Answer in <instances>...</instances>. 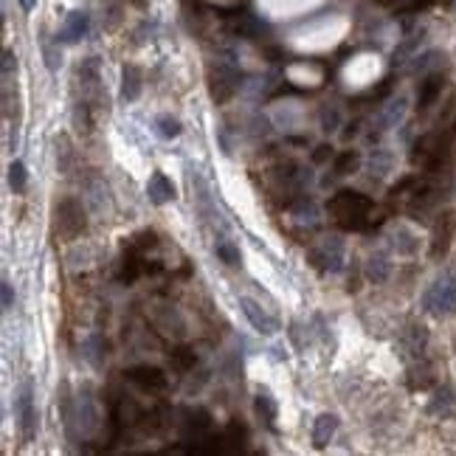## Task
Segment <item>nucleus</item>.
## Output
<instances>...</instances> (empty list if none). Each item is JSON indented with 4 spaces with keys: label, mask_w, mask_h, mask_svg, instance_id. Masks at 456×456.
Masks as SVG:
<instances>
[{
    "label": "nucleus",
    "mask_w": 456,
    "mask_h": 456,
    "mask_svg": "<svg viewBox=\"0 0 456 456\" xmlns=\"http://www.w3.org/2000/svg\"><path fill=\"white\" fill-rule=\"evenodd\" d=\"M329 212L332 217L338 220L341 228H366V220H369V212H372V200L361 194V192H338L332 200H329Z\"/></svg>",
    "instance_id": "obj_1"
},
{
    "label": "nucleus",
    "mask_w": 456,
    "mask_h": 456,
    "mask_svg": "<svg viewBox=\"0 0 456 456\" xmlns=\"http://www.w3.org/2000/svg\"><path fill=\"white\" fill-rule=\"evenodd\" d=\"M237 85H239V71H237L231 56L212 62V68H209V91H212V99L217 104L228 101L234 96V91H237Z\"/></svg>",
    "instance_id": "obj_2"
},
{
    "label": "nucleus",
    "mask_w": 456,
    "mask_h": 456,
    "mask_svg": "<svg viewBox=\"0 0 456 456\" xmlns=\"http://www.w3.org/2000/svg\"><path fill=\"white\" fill-rule=\"evenodd\" d=\"M422 304L431 316L456 313V276H440L422 296Z\"/></svg>",
    "instance_id": "obj_3"
},
{
    "label": "nucleus",
    "mask_w": 456,
    "mask_h": 456,
    "mask_svg": "<svg viewBox=\"0 0 456 456\" xmlns=\"http://www.w3.org/2000/svg\"><path fill=\"white\" fill-rule=\"evenodd\" d=\"M344 254H347V248H344L341 237H324L319 245L310 251V259L324 274H338L344 268Z\"/></svg>",
    "instance_id": "obj_4"
},
{
    "label": "nucleus",
    "mask_w": 456,
    "mask_h": 456,
    "mask_svg": "<svg viewBox=\"0 0 456 456\" xmlns=\"http://www.w3.org/2000/svg\"><path fill=\"white\" fill-rule=\"evenodd\" d=\"M56 228L65 239H76L79 234H85V212L76 200H62L56 206Z\"/></svg>",
    "instance_id": "obj_5"
},
{
    "label": "nucleus",
    "mask_w": 456,
    "mask_h": 456,
    "mask_svg": "<svg viewBox=\"0 0 456 456\" xmlns=\"http://www.w3.org/2000/svg\"><path fill=\"white\" fill-rule=\"evenodd\" d=\"M17 420H20L23 440H34V434H37V411H34V389H31V383H23V389L17 395Z\"/></svg>",
    "instance_id": "obj_6"
},
{
    "label": "nucleus",
    "mask_w": 456,
    "mask_h": 456,
    "mask_svg": "<svg viewBox=\"0 0 456 456\" xmlns=\"http://www.w3.org/2000/svg\"><path fill=\"white\" fill-rule=\"evenodd\" d=\"M212 431V414L206 409H194L189 411V420L183 422V442H203ZM192 448V445H189Z\"/></svg>",
    "instance_id": "obj_7"
},
{
    "label": "nucleus",
    "mask_w": 456,
    "mask_h": 456,
    "mask_svg": "<svg viewBox=\"0 0 456 456\" xmlns=\"http://www.w3.org/2000/svg\"><path fill=\"white\" fill-rule=\"evenodd\" d=\"M239 307H242V313H245V319L251 321V327L257 329V332H262V335H274L276 329H279V324H276L274 316H268L254 299H239Z\"/></svg>",
    "instance_id": "obj_8"
},
{
    "label": "nucleus",
    "mask_w": 456,
    "mask_h": 456,
    "mask_svg": "<svg viewBox=\"0 0 456 456\" xmlns=\"http://www.w3.org/2000/svg\"><path fill=\"white\" fill-rule=\"evenodd\" d=\"M127 380L138 383L141 389H152V392L167 389V375L158 366H133L127 369Z\"/></svg>",
    "instance_id": "obj_9"
},
{
    "label": "nucleus",
    "mask_w": 456,
    "mask_h": 456,
    "mask_svg": "<svg viewBox=\"0 0 456 456\" xmlns=\"http://www.w3.org/2000/svg\"><path fill=\"white\" fill-rule=\"evenodd\" d=\"M91 29V17L85 11H71L59 29V40L62 43H79Z\"/></svg>",
    "instance_id": "obj_10"
},
{
    "label": "nucleus",
    "mask_w": 456,
    "mask_h": 456,
    "mask_svg": "<svg viewBox=\"0 0 456 456\" xmlns=\"http://www.w3.org/2000/svg\"><path fill=\"white\" fill-rule=\"evenodd\" d=\"M442 88H445V76L442 74H425V79L420 85V93H417V107L428 110L437 101V96L442 93Z\"/></svg>",
    "instance_id": "obj_11"
},
{
    "label": "nucleus",
    "mask_w": 456,
    "mask_h": 456,
    "mask_svg": "<svg viewBox=\"0 0 456 456\" xmlns=\"http://www.w3.org/2000/svg\"><path fill=\"white\" fill-rule=\"evenodd\" d=\"M147 194H149V200H152L155 206H164V203H169V200L178 197V194H175V186H172V181H169L164 172H155V175L149 178Z\"/></svg>",
    "instance_id": "obj_12"
},
{
    "label": "nucleus",
    "mask_w": 456,
    "mask_h": 456,
    "mask_svg": "<svg viewBox=\"0 0 456 456\" xmlns=\"http://www.w3.org/2000/svg\"><path fill=\"white\" fill-rule=\"evenodd\" d=\"M144 88V74L138 65H124L122 68V99L124 101H136Z\"/></svg>",
    "instance_id": "obj_13"
},
{
    "label": "nucleus",
    "mask_w": 456,
    "mask_h": 456,
    "mask_svg": "<svg viewBox=\"0 0 456 456\" xmlns=\"http://www.w3.org/2000/svg\"><path fill=\"white\" fill-rule=\"evenodd\" d=\"M403 119H406V99L389 101V104H386V107L377 113V133H386V130L397 127Z\"/></svg>",
    "instance_id": "obj_14"
},
{
    "label": "nucleus",
    "mask_w": 456,
    "mask_h": 456,
    "mask_svg": "<svg viewBox=\"0 0 456 456\" xmlns=\"http://www.w3.org/2000/svg\"><path fill=\"white\" fill-rule=\"evenodd\" d=\"M335 428H338V417H335V414H321L319 420H316V425H313V445H316L319 451L329 445Z\"/></svg>",
    "instance_id": "obj_15"
},
{
    "label": "nucleus",
    "mask_w": 456,
    "mask_h": 456,
    "mask_svg": "<svg viewBox=\"0 0 456 456\" xmlns=\"http://www.w3.org/2000/svg\"><path fill=\"white\" fill-rule=\"evenodd\" d=\"M231 31L239 34V37H245V40H254V37H259L265 31V26L254 14H237L234 23H231Z\"/></svg>",
    "instance_id": "obj_16"
},
{
    "label": "nucleus",
    "mask_w": 456,
    "mask_h": 456,
    "mask_svg": "<svg viewBox=\"0 0 456 456\" xmlns=\"http://www.w3.org/2000/svg\"><path fill=\"white\" fill-rule=\"evenodd\" d=\"M76 417H79L76 422H79V428H82V434H85V437H91L93 431L99 428V414H96V409H93V403H91V397H88V395L79 400V414H76Z\"/></svg>",
    "instance_id": "obj_17"
},
{
    "label": "nucleus",
    "mask_w": 456,
    "mask_h": 456,
    "mask_svg": "<svg viewBox=\"0 0 456 456\" xmlns=\"http://www.w3.org/2000/svg\"><path fill=\"white\" fill-rule=\"evenodd\" d=\"M389 274H392L389 257H386V254H372L369 262H366V276H369L372 282H386Z\"/></svg>",
    "instance_id": "obj_18"
},
{
    "label": "nucleus",
    "mask_w": 456,
    "mask_h": 456,
    "mask_svg": "<svg viewBox=\"0 0 456 456\" xmlns=\"http://www.w3.org/2000/svg\"><path fill=\"white\" fill-rule=\"evenodd\" d=\"M85 358H88L93 366L104 364V358H107V341H104L101 335H88V338H85Z\"/></svg>",
    "instance_id": "obj_19"
},
{
    "label": "nucleus",
    "mask_w": 456,
    "mask_h": 456,
    "mask_svg": "<svg viewBox=\"0 0 456 456\" xmlns=\"http://www.w3.org/2000/svg\"><path fill=\"white\" fill-rule=\"evenodd\" d=\"M319 122H321V130H324V133H335V130L341 127V107H338V104H332V101L321 104Z\"/></svg>",
    "instance_id": "obj_20"
},
{
    "label": "nucleus",
    "mask_w": 456,
    "mask_h": 456,
    "mask_svg": "<svg viewBox=\"0 0 456 456\" xmlns=\"http://www.w3.org/2000/svg\"><path fill=\"white\" fill-rule=\"evenodd\" d=\"M254 409H257V414L265 420V425H268V428H274V422H276V400L271 397V395L259 392V395H257V400H254Z\"/></svg>",
    "instance_id": "obj_21"
},
{
    "label": "nucleus",
    "mask_w": 456,
    "mask_h": 456,
    "mask_svg": "<svg viewBox=\"0 0 456 456\" xmlns=\"http://www.w3.org/2000/svg\"><path fill=\"white\" fill-rule=\"evenodd\" d=\"M358 167H361V155H358L355 149H344V152L335 158V164H332L335 175H350V172H355Z\"/></svg>",
    "instance_id": "obj_22"
},
{
    "label": "nucleus",
    "mask_w": 456,
    "mask_h": 456,
    "mask_svg": "<svg viewBox=\"0 0 456 456\" xmlns=\"http://www.w3.org/2000/svg\"><path fill=\"white\" fill-rule=\"evenodd\" d=\"M223 445H226V451H239L245 445V428L239 422H228L226 434H223Z\"/></svg>",
    "instance_id": "obj_23"
},
{
    "label": "nucleus",
    "mask_w": 456,
    "mask_h": 456,
    "mask_svg": "<svg viewBox=\"0 0 456 456\" xmlns=\"http://www.w3.org/2000/svg\"><path fill=\"white\" fill-rule=\"evenodd\" d=\"M440 59H442V54H440V51H425V54L414 56V62H411V74H428L434 65H440Z\"/></svg>",
    "instance_id": "obj_24"
},
{
    "label": "nucleus",
    "mask_w": 456,
    "mask_h": 456,
    "mask_svg": "<svg viewBox=\"0 0 456 456\" xmlns=\"http://www.w3.org/2000/svg\"><path fill=\"white\" fill-rule=\"evenodd\" d=\"M290 214H293L299 223H316L319 209H316V203H313V200H299V203H293Z\"/></svg>",
    "instance_id": "obj_25"
},
{
    "label": "nucleus",
    "mask_w": 456,
    "mask_h": 456,
    "mask_svg": "<svg viewBox=\"0 0 456 456\" xmlns=\"http://www.w3.org/2000/svg\"><path fill=\"white\" fill-rule=\"evenodd\" d=\"M454 403H456L454 392H451V389H440V392L434 395L428 411H431V414H448V411L454 409Z\"/></svg>",
    "instance_id": "obj_26"
},
{
    "label": "nucleus",
    "mask_w": 456,
    "mask_h": 456,
    "mask_svg": "<svg viewBox=\"0 0 456 456\" xmlns=\"http://www.w3.org/2000/svg\"><path fill=\"white\" fill-rule=\"evenodd\" d=\"M369 169H372V175L383 178V175L392 169V152H389V149H375V155H372V161H369Z\"/></svg>",
    "instance_id": "obj_27"
},
{
    "label": "nucleus",
    "mask_w": 456,
    "mask_h": 456,
    "mask_svg": "<svg viewBox=\"0 0 456 456\" xmlns=\"http://www.w3.org/2000/svg\"><path fill=\"white\" fill-rule=\"evenodd\" d=\"M155 127H158V133H161L164 138H178V136H181V122H178V119H172L169 113L158 116V119H155Z\"/></svg>",
    "instance_id": "obj_28"
},
{
    "label": "nucleus",
    "mask_w": 456,
    "mask_h": 456,
    "mask_svg": "<svg viewBox=\"0 0 456 456\" xmlns=\"http://www.w3.org/2000/svg\"><path fill=\"white\" fill-rule=\"evenodd\" d=\"M26 181H29L26 164H23V161H14V164L9 167V183H11V189H14V192H23V189H26Z\"/></svg>",
    "instance_id": "obj_29"
},
{
    "label": "nucleus",
    "mask_w": 456,
    "mask_h": 456,
    "mask_svg": "<svg viewBox=\"0 0 456 456\" xmlns=\"http://www.w3.org/2000/svg\"><path fill=\"white\" fill-rule=\"evenodd\" d=\"M169 361H172V366L175 369H181V372H186V369H192L194 366V352L192 350H186V347H178V350H172V355H169Z\"/></svg>",
    "instance_id": "obj_30"
},
{
    "label": "nucleus",
    "mask_w": 456,
    "mask_h": 456,
    "mask_svg": "<svg viewBox=\"0 0 456 456\" xmlns=\"http://www.w3.org/2000/svg\"><path fill=\"white\" fill-rule=\"evenodd\" d=\"M217 257H220V259L226 262L228 268H237V265L242 262V257H239V251H237V248H234L231 242H220V245H217Z\"/></svg>",
    "instance_id": "obj_31"
},
{
    "label": "nucleus",
    "mask_w": 456,
    "mask_h": 456,
    "mask_svg": "<svg viewBox=\"0 0 456 456\" xmlns=\"http://www.w3.org/2000/svg\"><path fill=\"white\" fill-rule=\"evenodd\" d=\"M14 68H17V56H14V51H11V48H6V51H3V76L9 79Z\"/></svg>",
    "instance_id": "obj_32"
},
{
    "label": "nucleus",
    "mask_w": 456,
    "mask_h": 456,
    "mask_svg": "<svg viewBox=\"0 0 456 456\" xmlns=\"http://www.w3.org/2000/svg\"><path fill=\"white\" fill-rule=\"evenodd\" d=\"M0 287H3V310H11V307H14V290H11V284H9L6 279H3Z\"/></svg>",
    "instance_id": "obj_33"
},
{
    "label": "nucleus",
    "mask_w": 456,
    "mask_h": 456,
    "mask_svg": "<svg viewBox=\"0 0 456 456\" xmlns=\"http://www.w3.org/2000/svg\"><path fill=\"white\" fill-rule=\"evenodd\" d=\"M329 155H332V147L321 144V147H316V152H313V161H316V164H324V161H327Z\"/></svg>",
    "instance_id": "obj_34"
},
{
    "label": "nucleus",
    "mask_w": 456,
    "mask_h": 456,
    "mask_svg": "<svg viewBox=\"0 0 456 456\" xmlns=\"http://www.w3.org/2000/svg\"><path fill=\"white\" fill-rule=\"evenodd\" d=\"M358 127H361V122H352V124H350V130H344V138L350 141L352 136H358Z\"/></svg>",
    "instance_id": "obj_35"
},
{
    "label": "nucleus",
    "mask_w": 456,
    "mask_h": 456,
    "mask_svg": "<svg viewBox=\"0 0 456 456\" xmlns=\"http://www.w3.org/2000/svg\"><path fill=\"white\" fill-rule=\"evenodd\" d=\"M20 6H23V11H31L34 6H37V0H17Z\"/></svg>",
    "instance_id": "obj_36"
}]
</instances>
